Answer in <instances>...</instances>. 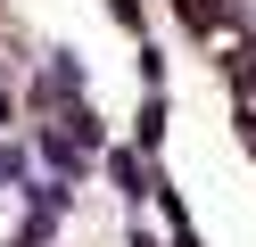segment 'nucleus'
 Masks as SVG:
<instances>
[{
	"label": "nucleus",
	"instance_id": "1",
	"mask_svg": "<svg viewBox=\"0 0 256 247\" xmlns=\"http://www.w3.org/2000/svg\"><path fill=\"white\" fill-rule=\"evenodd\" d=\"M83 82H91V66L74 58V49H50V58H42V74H34V91H25V107L58 115V107H74V99H83Z\"/></svg>",
	"mask_w": 256,
	"mask_h": 247
},
{
	"label": "nucleus",
	"instance_id": "2",
	"mask_svg": "<svg viewBox=\"0 0 256 247\" xmlns=\"http://www.w3.org/2000/svg\"><path fill=\"white\" fill-rule=\"evenodd\" d=\"M100 165H108V181H116V198H124V206H149V198H157V181H166V173H157V165L140 157L132 140H124V148H108Z\"/></svg>",
	"mask_w": 256,
	"mask_h": 247
},
{
	"label": "nucleus",
	"instance_id": "3",
	"mask_svg": "<svg viewBox=\"0 0 256 247\" xmlns=\"http://www.w3.org/2000/svg\"><path fill=\"white\" fill-rule=\"evenodd\" d=\"M166 132H174V99L149 91V99H140V115H132V148H140V157H157V148H166Z\"/></svg>",
	"mask_w": 256,
	"mask_h": 247
},
{
	"label": "nucleus",
	"instance_id": "4",
	"mask_svg": "<svg viewBox=\"0 0 256 247\" xmlns=\"http://www.w3.org/2000/svg\"><path fill=\"white\" fill-rule=\"evenodd\" d=\"M25 181H34L25 148H17V140H0V198H25Z\"/></svg>",
	"mask_w": 256,
	"mask_h": 247
},
{
	"label": "nucleus",
	"instance_id": "5",
	"mask_svg": "<svg viewBox=\"0 0 256 247\" xmlns=\"http://www.w3.org/2000/svg\"><path fill=\"white\" fill-rule=\"evenodd\" d=\"M108 16H116L132 41H149V0H108Z\"/></svg>",
	"mask_w": 256,
	"mask_h": 247
},
{
	"label": "nucleus",
	"instance_id": "6",
	"mask_svg": "<svg viewBox=\"0 0 256 247\" xmlns=\"http://www.w3.org/2000/svg\"><path fill=\"white\" fill-rule=\"evenodd\" d=\"M132 74L149 82V91H166V49H157V41H140V58H132Z\"/></svg>",
	"mask_w": 256,
	"mask_h": 247
},
{
	"label": "nucleus",
	"instance_id": "7",
	"mask_svg": "<svg viewBox=\"0 0 256 247\" xmlns=\"http://www.w3.org/2000/svg\"><path fill=\"white\" fill-rule=\"evenodd\" d=\"M8 115H17V99H8V91H0V132H8Z\"/></svg>",
	"mask_w": 256,
	"mask_h": 247
}]
</instances>
